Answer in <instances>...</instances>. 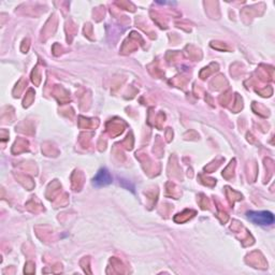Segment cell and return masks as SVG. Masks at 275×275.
Masks as SVG:
<instances>
[{
	"instance_id": "6da1fadb",
	"label": "cell",
	"mask_w": 275,
	"mask_h": 275,
	"mask_svg": "<svg viewBox=\"0 0 275 275\" xmlns=\"http://www.w3.org/2000/svg\"><path fill=\"white\" fill-rule=\"evenodd\" d=\"M246 216L251 223L259 226H271L274 224V215L268 211H250Z\"/></svg>"
},
{
	"instance_id": "7a4b0ae2",
	"label": "cell",
	"mask_w": 275,
	"mask_h": 275,
	"mask_svg": "<svg viewBox=\"0 0 275 275\" xmlns=\"http://www.w3.org/2000/svg\"><path fill=\"white\" fill-rule=\"evenodd\" d=\"M111 183H112V176L110 175V172L106 169H100L97 172V175L93 178V184L96 187L106 186V185H109Z\"/></svg>"
}]
</instances>
